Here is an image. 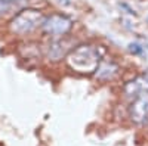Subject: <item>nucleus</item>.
<instances>
[{
	"label": "nucleus",
	"instance_id": "f257e3e1",
	"mask_svg": "<svg viewBox=\"0 0 148 146\" xmlns=\"http://www.w3.org/2000/svg\"><path fill=\"white\" fill-rule=\"evenodd\" d=\"M104 56V49L95 44H79L67 55V65L79 74H95Z\"/></svg>",
	"mask_w": 148,
	"mask_h": 146
},
{
	"label": "nucleus",
	"instance_id": "f03ea898",
	"mask_svg": "<svg viewBox=\"0 0 148 146\" xmlns=\"http://www.w3.org/2000/svg\"><path fill=\"white\" fill-rule=\"evenodd\" d=\"M45 18L46 16L43 15V12H40L39 9H33V7L22 9L10 19L9 30L18 35L28 34V33L34 31L36 28L42 27Z\"/></svg>",
	"mask_w": 148,
	"mask_h": 146
},
{
	"label": "nucleus",
	"instance_id": "7ed1b4c3",
	"mask_svg": "<svg viewBox=\"0 0 148 146\" xmlns=\"http://www.w3.org/2000/svg\"><path fill=\"white\" fill-rule=\"evenodd\" d=\"M73 28V21L67 15L62 14H52L45 18L42 24V30L45 34L51 37H64Z\"/></svg>",
	"mask_w": 148,
	"mask_h": 146
},
{
	"label": "nucleus",
	"instance_id": "20e7f679",
	"mask_svg": "<svg viewBox=\"0 0 148 146\" xmlns=\"http://www.w3.org/2000/svg\"><path fill=\"white\" fill-rule=\"evenodd\" d=\"M129 117L136 124L148 123V93H142L133 99L129 106Z\"/></svg>",
	"mask_w": 148,
	"mask_h": 146
},
{
	"label": "nucleus",
	"instance_id": "39448f33",
	"mask_svg": "<svg viewBox=\"0 0 148 146\" xmlns=\"http://www.w3.org/2000/svg\"><path fill=\"white\" fill-rule=\"evenodd\" d=\"M74 47H71V41L70 40H56L52 44H49L47 49V58L53 60V62H58L62 58H67V55L73 50Z\"/></svg>",
	"mask_w": 148,
	"mask_h": 146
},
{
	"label": "nucleus",
	"instance_id": "423d86ee",
	"mask_svg": "<svg viewBox=\"0 0 148 146\" xmlns=\"http://www.w3.org/2000/svg\"><path fill=\"white\" fill-rule=\"evenodd\" d=\"M123 90H125V94L127 97H132V99H135L136 96H139L142 93H148V78L147 77L133 78L125 84Z\"/></svg>",
	"mask_w": 148,
	"mask_h": 146
},
{
	"label": "nucleus",
	"instance_id": "0eeeda50",
	"mask_svg": "<svg viewBox=\"0 0 148 146\" xmlns=\"http://www.w3.org/2000/svg\"><path fill=\"white\" fill-rule=\"evenodd\" d=\"M117 74H119V65L113 60H104V59L101 60V64L98 65L95 71V77L101 81L113 80Z\"/></svg>",
	"mask_w": 148,
	"mask_h": 146
},
{
	"label": "nucleus",
	"instance_id": "6e6552de",
	"mask_svg": "<svg viewBox=\"0 0 148 146\" xmlns=\"http://www.w3.org/2000/svg\"><path fill=\"white\" fill-rule=\"evenodd\" d=\"M129 49H130L132 53H142V47L139 44H130Z\"/></svg>",
	"mask_w": 148,
	"mask_h": 146
},
{
	"label": "nucleus",
	"instance_id": "1a4fd4ad",
	"mask_svg": "<svg viewBox=\"0 0 148 146\" xmlns=\"http://www.w3.org/2000/svg\"><path fill=\"white\" fill-rule=\"evenodd\" d=\"M56 2L59 5H62V6H70L71 5V0H56Z\"/></svg>",
	"mask_w": 148,
	"mask_h": 146
}]
</instances>
